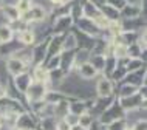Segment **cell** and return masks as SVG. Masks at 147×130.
<instances>
[{"label":"cell","mask_w":147,"mask_h":130,"mask_svg":"<svg viewBox=\"0 0 147 130\" xmlns=\"http://www.w3.org/2000/svg\"><path fill=\"white\" fill-rule=\"evenodd\" d=\"M47 19V11L39 5H33L28 11H25L23 14H20V20L25 23H31V22H43Z\"/></svg>","instance_id":"obj_1"},{"label":"cell","mask_w":147,"mask_h":130,"mask_svg":"<svg viewBox=\"0 0 147 130\" xmlns=\"http://www.w3.org/2000/svg\"><path fill=\"white\" fill-rule=\"evenodd\" d=\"M76 25L79 26L81 33L88 34V36H91V37L99 36V33H101V30H99L98 26L94 25V22L91 20V19H87V17H79V19H76Z\"/></svg>","instance_id":"obj_2"},{"label":"cell","mask_w":147,"mask_h":130,"mask_svg":"<svg viewBox=\"0 0 147 130\" xmlns=\"http://www.w3.org/2000/svg\"><path fill=\"white\" fill-rule=\"evenodd\" d=\"M26 98L31 102H39V99H43L45 98V85L40 84V82H34V84H30V87L26 88Z\"/></svg>","instance_id":"obj_3"},{"label":"cell","mask_w":147,"mask_h":130,"mask_svg":"<svg viewBox=\"0 0 147 130\" xmlns=\"http://www.w3.org/2000/svg\"><path fill=\"white\" fill-rule=\"evenodd\" d=\"M96 90H98V94L101 98H109L110 94H112V92H113L112 81H110L107 76L101 77V79L98 81V84H96Z\"/></svg>","instance_id":"obj_4"},{"label":"cell","mask_w":147,"mask_h":130,"mask_svg":"<svg viewBox=\"0 0 147 130\" xmlns=\"http://www.w3.org/2000/svg\"><path fill=\"white\" fill-rule=\"evenodd\" d=\"M6 68H8V71H9L11 74L17 76V74H20V73H25L26 64H23L22 61H19V59L11 56L9 59H8V62H6Z\"/></svg>","instance_id":"obj_5"},{"label":"cell","mask_w":147,"mask_h":130,"mask_svg":"<svg viewBox=\"0 0 147 130\" xmlns=\"http://www.w3.org/2000/svg\"><path fill=\"white\" fill-rule=\"evenodd\" d=\"M99 13L104 15L109 22H118L119 19H121V17H119V9L110 6L109 3H105V5H102L101 8H99Z\"/></svg>","instance_id":"obj_6"},{"label":"cell","mask_w":147,"mask_h":130,"mask_svg":"<svg viewBox=\"0 0 147 130\" xmlns=\"http://www.w3.org/2000/svg\"><path fill=\"white\" fill-rule=\"evenodd\" d=\"M25 45H22L20 42H14V40H9V42H5V43H0V56H8V54H14L17 50L23 48Z\"/></svg>","instance_id":"obj_7"},{"label":"cell","mask_w":147,"mask_h":130,"mask_svg":"<svg viewBox=\"0 0 147 130\" xmlns=\"http://www.w3.org/2000/svg\"><path fill=\"white\" fill-rule=\"evenodd\" d=\"M140 15H141V8H136V6L124 5L119 9V17H122L124 20H127V19H136Z\"/></svg>","instance_id":"obj_8"},{"label":"cell","mask_w":147,"mask_h":130,"mask_svg":"<svg viewBox=\"0 0 147 130\" xmlns=\"http://www.w3.org/2000/svg\"><path fill=\"white\" fill-rule=\"evenodd\" d=\"M31 84V76L26 73H20L14 77V87L19 90V92H26V88Z\"/></svg>","instance_id":"obj_9"},{"label":"cell","mask_w":147,"mask_h":130,"mask_svg":"<svg viewBox=\"0 0 147 130\" xmlns=\"http://www.w3.org/2000/svg\"><path fill=\"white\" fill-rule=\"evenodd\" d=\"M71 23H73V19H71V15L65 14V15H59L56 23H54V28H56V34H61L62 31L68 30L71 26Z\"/></svg>","instance_id":"obj_10"},{"label":"cell","mask_w":147,"mask_h":130,"mask_svg":"<svg viewBox=\"0 0 147 130\" xmlns=\"http://www.w3.org/2000/svg\"><path fill=\"white\" fill-rule=\"evenodd\" d=\"M47 45H48V40H45V42H42L39 46H36V48L33 50V62H36V64L39 65V62H42L45 61V57H47Z\"/></svg>","instance_id":"obj_11"},{"label":"cell","mask_w":147,"mask_h":130,"mask_svg":"<svg viewBox=\"0 0 147 130\" xmlns=\"http://www.w3.org/2000/svg\"><path fill=\"white\" fill-rule=\"evenodd\" d=\"M59 57H61V65H59L61 70H70L73 67V59H74L73 51H61Z\"/></svg>","instance_id":"obj_12"},{"label":"cell","mask_w":147,"mask_h":130,"mask_svg":"<svg viewBox=\"0 0 147 130\" xmlns=\"http://www.w3.org/2000/svg\"><path fill=\"white\" fill-rule=\"evenodd\" d=\"M140 94H132V96H127V98H121V107H124L127 110H132V108H138L140 105Z\"/></svg>","instance_id":"obj_13"},{"label":"cell","mask_w":147,"mask_h":130,"mask_svg":"<svg viewBox=\"0 0 147 130\" xmlns=\"http://www.w3.org/2000/svg\"><path fill=\"white\" fill-rule=\"evenodd\" d=\"M0 11H2L3 15H5L8 20H11V22L20 19V13L17 11V8H16L14 5H3L2 8H0Z\"/></svg>","instance_id":"obj_14"},{"label":"cell","mask_w":147,"mask_h":130,"mask_svg":"<svg viewBox=\"0 0 147 130\" xmlns=\"http://www.w3.org/2000/svg\"><path fill=\"white\" fill-rule=\"evenodd\" d=\"M76 46H78L76 34H74V33H70V34H67V36H63L62 51H73V50H76Z\"/></svg>","instance_id":"obj_15"},{"label":"cell","mask_w":147,"mask_h":130,"mask_svg":"<svg viewBox=\"0 0 147 130\" xmlns=\"http://www.w3.org/2000/svg\"><path fill=\"white\" fill-rule=\"evenodd\" d=\"M88 64L93 67L96 71H102V70H104V65H105V56L104 54H90Z\"/></svg>","instance_id":"obj_16"},{"label":"cell","mask_w":147,"mask_h":130,"mask_svg":"<svg viewBox=\"0 0 147 130\" xmlns=\"http://www.w3.org/2000/svg\"><path fill=\"white\" fill-rule=\"evenodd\" d=\"M78 71H79V76L84 77V79H91V77H94V76L98 74V71L88 64V62L79 65V67H78Z\"/></svg>","instance_id":"obj_17"},{"label":"cell","mask_w":147,"mask_h":130,"mask_svg":"<svg viewBox=\"0 0 147 130\" xmlns=\"http://www.w3.org/2000/svg\"><path fill=\"white\" fill-rule=\"evenodd\" d=\"M16 125H17L19 130H33L34 123L28 115H20L17 118V121H16Z\"/></svg>","instance_id":"obj_18"},{"label":"cell","mask_w":147,"mask_h":130,"mask_svg":"<svg viewBox=\"0 0 147 130\" xmlns=\"http://www.w3.org/2000/svg\"><path fill=\"white\" fill-rule=\"evenodd\" d=\"M13 57L22 61L23 64H28V62H33V50H26V48H20L17 50L13 54Z\"/></svg>","instance_id":"obj_19"},{"label":"cell","mask_w":147,"mask_h":130,"mask_svg":"<svg viewBox=\"0 0 147 130\" xmlns=\"http://www.w3.org/2000/svg\"><path fill=\"white\" fill-rule=\"evenodd\" d=\"M48 74H50V71L43 65H36V68H34V79H36V82H40V84L47 82L48 81Z\"/></svg>","instance_id":"obj_20"},{"label":"cell","mask_w":147,"mask_h":130,"mask_svg":"<svg viewBox=\"0 0 147 130\" xmlns=\"http://www.w3.org/2000/svg\"><path fill=\"white\" fill-rule=\"evenodd\" d=\"M90 54H91V51H90V50H84V48H82L81 51H78V53H74L73 65H78V67H79V65L85 64V62H88Z\"/></svg>","instance_id":"obj_21"},{"label":"cell","mask_w":147,"mask_h":130,"mask_svg":"<svg viewBox=\"0 0 147 130\" xmlns=\"http://www.w3.org/2000/svg\"><path fill=\"white\" fill-rule=\"evenodd\" d=\"M14 31L9 25H0V43H5L13 40Z\"/></svg>","instance_id":"obj_22"},{"label":"cell","mask_w":147,"mask_h":130,"mask_svg":"<svg viewBox=\"0 0 147 130\" xmlns=\"http://www.w3.org/2000/svg\"><path fill=\"white\" fill-rule=\"evenodd\" d=\"M34 39H36V36L31 30H23L19 33V42H20L22 45H31V43L34 42Z\"/></svg>","instance_id":"obj_23"},{"label":"cell","mask_w":147,"mask_h":130,"mask_svg":"<svg viewBox=\"0 0 147 130\" xmlns=\"http://www.w3.org/2000/svg\"><path fill=\"white\" fill-rule=\"evenodd\" d=\"M116 64H118V61L115 56H105V65L102 71H105L107 76H112V73L116 70Z\"/></svg>","instance_id":"obj_24"},{"label":"cell","mask_w":147,"mask_h":130,"mask_svg":"<svg viewBox=\"0 0 147 130\" xmlns=\"http://www.w3.org/2000/svg\"><path fill=\"white\" fill-rule=\"evenodd\" d=\"M141 53H144V51L138 46V43H130V45H127V56H130L132 59H140Z\"/></svg>","instance_id":"obj_25"},{"label":"cell","mask_w":147,"mask_h":130,"mask_svg":"<svg viewBox=\"0 0 147 130\" xmlns=\"http://www.w3.org/2000/svg\"><path fill=\"white\" fill-rule=\"evenodd\" d=\"M144 68V62L141 61V59H132V61L129 62V65H125V70L127 71H138V70Z\"/></svg>","instance_id":"obj_26"},{"label":"cell","mask_w":147,"mask_h":130,"mask_svg":"<svg viewBox=\"0 0 147 130\" xmlns=\"http://www.w3.org/2000/svg\"><path fill=\"white\" fill-rule=\"evenodd\" d=\"M136 93V87L132 84H127L121 87V98H127V96H132V94Z\"/></svg>","instance_id":"obj_27"},{"label":"cell","mask_w":147,"mask_h":130,"mask_svg":"<svg viewBox=\"0 0 147 130\" xmlns=\"http://www.w3.org/2000/svg\"><path fill=\"white\" fill-rule=\"evenodd\" d=\"M31 6H33L31 5V0H17V3H16V8H17V11L20 14H23L25 11H28Z\"/></svg>","instance_id":"obj_28"},{"label":"cell","mask_w":147,"mask_h":130,"mask_svg":"<svg viewBox=\"0 0 147 130\" xmlns=\"http://www.w3.org/2000/svg\"><path fill=\"white\" fill-rule=\"evenodd\" d=\"M78 124L81 125V127H90L91 125V115H88V113H82V115H79V121H78Z\"/></svg>","instance_id":"obj_29"},{"label":"cell","mask_w":147,"mask_h":130,"mask_svg":"<svg viewBox=\"0 0 147 130\" xmlns=\"http://www.w3.org/2000/svg\"><path fill=\"white\" fill-rule=\"evenodd\" d=\"M63 121H65V123L68 124L70 127H71V125H76L78 121H79V115H74V113H67V115H65V119H63Z\"/></svg>","instance_id":"obj_30"},{"label":"cell","mask_w":147,"mask_h":130,"mask_svg":"<svg viewBox=\"0 0 147 130\" xmlns=\"http://www.w3.org/2000/svg\"><path fill=\"white\" fill-rule=\"evenodd\" d=\"M109 130H125V127H124V123H122L121 119L113 121V123H110V127H109Z\"/></svg>","instance_id":"obj_31"},{"label":"cell","mask_w":147,"mask_h":130,"mask_svg":"<svg viewBox=\"0 0 147 130\" xmlns=\"http://www.w3.org/2000/svg\"><path fill=\"white\" fill-rule=\"evenodd\" d=\"M42 125H43V129H45V130H54V129H56V124L51 121V118H45V119L42 121Z\"/></svg>","instance_id":"obj_32"},{"label":"cell","mask_w":147,"mask_h":130,"mask_svg":"<svg viewBox=\"0 0 147 130\" xmlns=\"http://www.w3.org/2000/svg\"><path fill=\"white\" fill-rule=\"evenodd\" d=\"M107 3H109L110 6L116 8V9H121V8L125 5V0H107Z\"/></svg>","instance_id":"obj_33"},{"label":"cell","mask_w":147,"mask_h":130,"mask_svg":"<svg viewBox=\"0 0 147 130\" xmlns=\"http://www.w3.org/2000/svg\"><path fill=\"white\" fill-rule=\"evenodd\" d=\"M144 2L146 0H125V5H130V6H136V8H141L144 6Z\"/></svg>","instance_id":"obj_34"},{"label":"cell","mask_w":147,"mask_h":130,"mask_svg":"<svg viewBox=\"0 0 147 130\" xmlns=\"http://www.w3.org/2000/svg\"><path fill=\"white\" fill-rule=\"evenodd\" d=\"M56 130H70V125L62 119V121H59V123L56 124Z\"/></svg>","instance_id":"obj_35"},{"label":"cell","mask_w":147,"mask_h":130,"mask_svg":"<svg viewBox=\"0 0 147 130\" xmlns=\"http://www.w3.org/2000/svg\"><path fill=\"white\" fill-rule=\"evenodd\" d=\"M90 3H93L94 6H98V8H101L102 5H105L107 3V0H88Z\"/></svg>","instance_id":"obj_36"},{"label":"cell","mask_w":147,"mask_h":130,"mask_svg":"<svg viewBox=\"0 0 147 130\" xmlns=\"http://www.w3.org/2000/svg\"><path fill=\"white\" fill-rule=\"evenodd\" d=\"M65 2L67 0H50V3H53V5H56V6H62Z\"/></svg>","instance_id":"obj_37"},{"label":"cell","mask_w":147,"mask_h":130,"mask_svg":"<svg viewBox=\"0 0 147 130\" xmlns=\"http://www.w3.org/2000/svg\"><path fill=\"white\" fill-rule=\"evenodd\" d=\"M2 3H3V5H14L16 6L17 0H2Z\"/></svg>","instance_id":"obj_38"},{"label":"cell","mask_w":147,"mask_h":130,"mask_svg":"<svg viewBox=\"0 0 147 130\" xmlns=\"http://www.w3.org/2000/svg\"><path fill=\"white\" fill-rule=\"evenodd\" d=\"M5 93H6V90H5V87L2 85V82H0V98L5 96Z\"/></svg>","instance_id":"obj_39"},{"label":"cell","mask_w":147,"mask_h":130,"mask_svg":"<svg viewBox=\"0 0 147 130\" xmlns=\"http://www.w3.org/2000/svg\"><path fill=\"white\" fill-rule=\"evenodd\" d=\"M3 6V3H2V0H0V8H2Z\"/></svg>","instance_id":"obj_40"},{"label":"cell","mask_w":147,"mask_h":130,"mask_svg":"<svg viewBox=\"0 0 147 130\" xmlns=\"http://www.w3.org/2000/svg\"><path fill=\"white\" fill-rule=\"evenodd\" d=\"M102 130H109V129H102Z\"/></svg>","instance_id":"obj_41"}]
</instances>
